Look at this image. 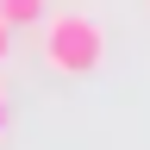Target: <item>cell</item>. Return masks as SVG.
I'll return each mask as SVG.
<instances>
[{"label": "cell", "mask_w": 150, "mask_h": 150, "mask_svg": "<svg viewBox=\"0 0 150 150\" xmlns=\"http://www.w3.org/2000/svg\"><path fill=\"white\" fill-rule=\"evenodd\" d=\"M6 50H13V31H6V25H0V63H6Z\"/></svg>", "instance_id": "cell-3"}, {"label": "cell", "mask_w": 150, "mask_h": 150, "mask_svg": "<svg viewBox=\"0 0 150 150\" xmlns=\"http://www.w3.org/2000/svg\"><path fill=\"white\" fill-rule=\"evenodd\" d=\"M144 6H150V0H144Z\"/></svg>", "instance_id": "cell-5"}, {"label": "cell", "mask_w": 150, "mask_h": 150, "mask_svg": "<svg viewBox=\"0 0 150 150\" xmlns=\"http://www.w3.org/2000/svg\"><path fill=\"white\" fill-rule=\"evenodd\" d=\"M44 13H50V0H0V25H6V31H25V25H38Z\"/></svg>", "instance_id": "cell-2"}, {"label": "cell", "mask_w": 150, "mask_h": 150, "mask_svg": "<svg viewBox=\"0 0 150 150\" xmlns=\"http://www.w3.org/2000/svg\"><path fill=\"white\" fill-rule=\"evenodd\" d=\"M0 131H6V88H0Z\"/></svg>", "instance_id": "cell-4"}, {"label": "cell", "mask_w": 150, "mask_h": 150, "mask_svg": "<svg viewBox=\"0 0 150 150\" xmlns=\"http://www.w3.org/2000/svg\"><path fill=\"white\" fill-rule=\"evenodd\" d=\"M38 56L56 75H94L106 63V25L94 13H44L38 19Z\"/></svg>", "instance_id": "cell-1"}]
</instances>
